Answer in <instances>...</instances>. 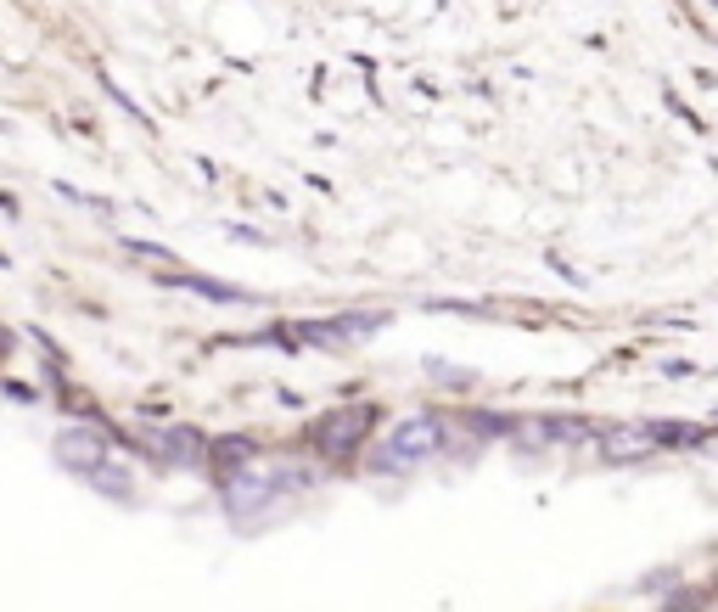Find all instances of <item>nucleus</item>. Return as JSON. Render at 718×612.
I'll return each mask as SVG.
<instances>
[{"label": "nucleus", "mask_w": 718, "mask_h": 612, "mask_svg": "<svg viewBox=\"0 0 718 612\" xmlns=\"http://www.w3.org/2000/svg\"><path fill=\"white\" fill-rule=\"evenodd\" d=\"M449 444V428L438 416H410V421H399L394 428V439L381 444V466H415V461H426V455H438Z\"/></svg>", "instance_id": "1"}, {"label": "nucleus", "mask_w": 718, "mask_h": 612, "mask_svg": "<svg viewBox=\"0 0 718 612\" xmlns=\"http://www.w3.org/2000/svg\"><path fill=\"white\" fill-rule=\"evenodd\" d=\"M57 461H62V466H73V473H84V478H95L102 489L124 495V478H118V473H107V444L95 439L90 428H68V433L57 439Z\"/></svg>", "instance_id": "2"}, {"label": "nucleus", "mask_w": 718, "mask_h": 612, "mask_svg": "<svg viewBox=\"0 0 718 612\" xmlns=\"http://www.w3.org/2000/svg\"><path fill=\"white\" fill-rule=\"evenodd\" d=\"M152 450H158L169 466H197V461H203V439H197V433H180V428L152 433Z\"/></svg>", "instance_id": "3"}, {"label": "nucleus", "mask_w": 718, "mask_h": 612, "mask_svg": "<svg viewBox=\"0 0 718 612\" xmlns=\"http://www.w3.org/2000/svg\"><path fill=\"white\" fill-rule=\"evenodd\" d=\"M365 428H371V410H343L338 421H326V428H320V444L326 450H349L354 439H365Z\"/></svg>", "instance_id": "4"}]
</instances>
